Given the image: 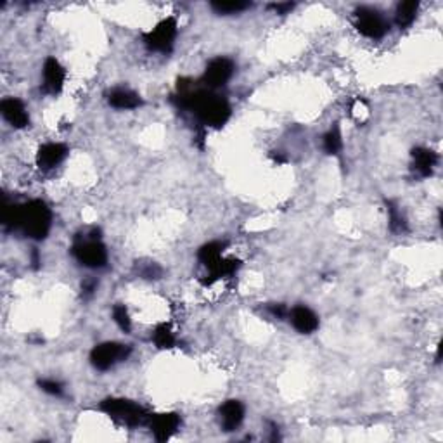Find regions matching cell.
Listing matches in <instances>:
<instances>
[{
  "instance_id": "obj_11",
  "label": "cell",
  "mask_w": 443,
  "mask_h": 443,
  "mask_svg": "<svg viewBox=\"0 0 443 443\" xmlns=\"http://www.w3.org/2000/svg\"><path fill=\"white\" fill-rule=\"evenodd\" d=\"M68 156V147L61 142H47L37 151V165L40 170H52Z\"/></svg>"
},
{
  "instance_id": "obj_10",
  "label": "cell",
  "mask_w": 443,
  "mask_h": 443,
  "mask_svg": "<svg viewBox=\"0 0 443 443\" xmlns=\"http://www.w3.org/2000/svg\"><path fill=\"white\" fill-rule=\"evenodd\" d=\"M181 416L175 412H165V414H156V416H153L151 414L149 417V428L151 431H153L154 438H156L158 442H167L170 440L172 437H174L175 433L178 431V428H181Z\"/></svg>"
},
{
  "instance_id": "obj_13",
  "label": "cell",
  "mask_w": 443,
  "mask_h": 443,
  "mask_svg": "<svg viewBox=\"0 0 443 443\" xmlns=\"http://www.w3.org/2000/svg\"><path fill=\"white\" fill-rule=\"evenodd\" d=\"M220 426L224 431H235L244 419V406L239 400H227L219 409Z\"/></svg>"
},
{
  "instance_id": "obj_18",
  "label": "cell",
  "mask_w": 443,
  "mask_h": 443,
  "mask_svg": "<svg viewBox=\"0 0 443 443\" xmlns=\"http://www.w3.org/2000/svg\"><path fill=\"white\" fill-rule=\"evenodd\" d=\"M225 246H227L225 242L212 241V242H208V244H205L201 249H199L198 260L203 263V265L206 267V270H210L212 267H215L217 263H219L220 260L224 258V256H222V253H224Z\"/></svg>"
},
{
  "instance_id": "obj_25",
  "label": "cell",
  "mask_w": 443,
  "mask_h": 443,
  "mask_svg": "<svg viewBox=\"0 0 443 443\" xmlns=\"http://www.w3.org/2000/svg\"><path fill=\"white\" fill-rule=\"evenodd\" d=\"M112 319H115L116 326H118L122 331L130 333V329H132V321H130L128 310H126L125 305H115V308H112Z\"/></svg>"
},
{
  "instance_id": "obj_8",
  "label": "cell",
  "mask_w": 443,
  "mask_h": 443,
  "mask_svg": "<svg viewBox=\"0 0 443 443\" xmlns=\"http://www.w3.org/2000/svg\"><path fill=\"white\" fill-rule=\"evenodd\" d=\"M234 69V62L228 58H215L208 62V66H206L201 82L205 83V87L208 90L220 89V87H224L225 83L232 78Z\"/></svg>"
},
{
  "instance_id": "obj_22",
  "label": "cell",
  "mask_w": 443,
  "mask_h": 443,
  "mask_svg": "<svg viewBox=\"0 0 443 443\" xmlns=\"http://www.w3.org/2000/svg\"><path fill=\"white\" fill-rule=\"evenodd\" d=\"M153 343L156 344L160 350H168V348L175 346V336L172 333L168 324H158L153 333Z\"/></svg>"
},
{
  "instance_id": "obj_1",
  "label": "cell",
  "mask_w": 443,
  "mask_h": 443,
  "mask_svg": "<svg viewBox=\"0 0 443 443\" xmlns=\"http://www.w3.org/2000/svg\"><path fill=\"white\" fill-rule=\"evenodd\" d=\"M177 106L189 110L206 126L220 128L231 118V104L213 90H192L189 83L178 82V94L175 96Z\"/></svg>"
},
{
  "instance_id": "obj_6",
  "label": "cell",
  "mask_w": 443,
  "mask_h": 443,
  "mask_svg": "<svg viewBox=\"0 0 443 443\" xmlns=\"http://www.w3.org/2000/svg\"><path fill=\"white\" fill-rule=\"evenodd\" d=\"M130 353H132V348L128 344L106 341V343H101L92 348V351H90V364L97 371H108V369H111L118 362L126 360Z\"/></svg>"
},
{
  "instance_id": "obj_14",
  "label": "cell",
  "mask_w": 443,
  "mask_h": 443,
  "mask_svg": "<svg viewBox=\"0 0 443 443\" xmlns=\"http://www.w3.org/2000/svg\"><path fill=\"white\" fill-rule=\"evenodd\" d=\"M290 321L293 324V328L301 334H312L319 329V317L314 310H310L308 307L303 305H298L293 310L290 312Z\"/></svg>"
},
{
  "instance_id": "obj_26",
  "label": "cell",
  "mask_w": 443,
  "mask_h": 443,
  "mask_svg": "<svg viewBox=\"0 0 443 443\" xmlns=\"http://www.w3.org/2000/svg\"><path fill=\"white\" fill-rule=\"evenodd\" d=\"M38 388L52 396H61L62 393H65V386H62V383L58 381V379H40V381H38Z\"/></svg>"
},
{
  "instance_id": "obj_30",
  "label": "cell",
  "mask_w": 443,
  "mask_h": 443,
  "mask_svg": "<svg viewBox=\"0 0 443 443\" xmlns=\"http://www.w3.org/2000/svg\"><path fill=\"white\" fill-rule=\"evenodd\" d=\"M40 255H38V249L33 248V251H31V263H33V269H38L40 267Z\"/></svg>"
},
{
  "instance_id": "obj_28",
  "label": "cell",
  "mask_w": 443,
  "mask_h": 443,
  "mask_svg": "<svg viewBox=\"0 0 443 443\" xmlns=\"http://www.w3.org/2000/svg\"><path fill=\"white\" fill-rule=\"evenodd\" d=\"M97 290V281L96 279H85L82 283V294L83 298H90Z\"/></svg>"
},
{
  "instance_id": "obj_27",
  "label": "cell",
  "mask_w": 443,
  "mask_h": 443,
  "mask_svg": "<svg viewBox=\"0 0 443 443\" xmlns=\"http://www.w3.org/2000/svg\"><path fill=\"white\" fill-rule=\"evenodd\" d=\"M267 310H269L276 319H284V317H287V314H290V310H287V308L284 307L283 303L269 305V307H267Z\"/></svg>"
},
{
  "instance_id": "obj_4",
  "label": "cell",
  "mask_w": 443,
  "mask_h": 443,
  "mask_svg": "<svg viewBox=\"0 0 443 443\" xmlns=\"http://www.w3.org/2000/svg\"><path fill=\"white\" fill-rule=\"evenodd\" d=\"M99 409L119 426L139 428L149 423L151 414L139 403L126 399H106L101 402Z\"/></svg>"
},
{
  "instance_id": "obj_3",
  "label": "cell",
  "mask_w": 443,
  "mask_h": 443,
  "mask_svg": "<svg viewBox=\"0 0 443 443\" xmlns=\"http://www.w3.org/2000/svg\"><path fill=\"white\" fill-rule=\"evenodd\" d=\"M73 256L87 269H104L108 265V249L99 237V228H90L73 242Z\"/></svg>"
},
{
  "instance_id": "obj_24",
  "label": "cell",
  "mask_w": 443,
  "mask_h": 443,
  "mask_svg": "<svg viewBox=\"0 0 443 443\" xmlns=\"http://www.w3.org/2000/svg\"><path fill=\"white\" fill-rule=\"evenodd\" d=\"M322 146H324V151L328 154L340 153L341 147H343V140H341V132L337 126H334V128L326 133L324 139H322Z\"/></svg>"
},
{
  "instance_id": "obj_16",
  "label": "cell",
  "mask_w": 443,
  "mask_h": 443,
  "mask_svg": "<svg viewBox=\"0 0 443 443\" xmlns=\"http://www.w3.org/2000/svg\"><path fill=\"white\" fill-rule=\"evenodd\" d=\"M108 103L116 110H135L142 104V99L130 89H115L108 94Z\"/></svg>"
},
{
  "instance_id": "obj_23",
  "label": "cell",
  "mask_w": 443,
  "mask_h": 443,
  "mask_svg": "<svg viewBox=\"0 0 443 443\" xmlns=\"http://www.w3.org/2000/svg\"><path fill=\"white\" fill-rule=\"evenodd\" d=\"M135 270L142 279L156 281L163 276V269L156 262H137Z\"/></svg>"
},
{
  "instance_id": "obj_21",
  "label": "cell",
  "mask_w": 443,
  "mask_h": 443,
  "mask_svg": "<svg viewBox=\"0 0 443 443\" xmlns=\"http://www.w3.org/2000/svg\"><path fill=\"white\" fill-rule=\"evenodd\" d=\"M251 3L249 2H241V0H217V2H212V9L215 10L217 14H239L242 10L249 9Z\"/></svg>"
},
{
  "instance_id": "obj_2",
  "label": "cell",
  "mask_w": 443,
  "mask_h": 443,
  "mask_svg": "<svg viewBox=\"0 0 443 443\" xmlns=\"http://www.w3.org/2000/svg\"><path fill=\"white\" fill-rule=\"evenodd\" d=\"M52 227V213L49 206L40 199H31V201L21 205L19 215V228L26 237L42 241L49 235Z\"/></svg>"
},
{
  "instance_id": "obj_9",
  "label": "cell",
  "mask_w": 443,
  "mask_h": 443,
  "mask_svg": "<svg viewBox=\"0 0 443 443\" xmlns=\"http://www.w3.org/2000/svg\"><path fill=\"white\" fill-rule=\"evenodd\" d=\"M66 69L56 58H47L44 62V80H42V92L49 96H58L65 87Z\"/></svg>"
},
{
  "instance_id": "obj_17",
  "label": "cell",
  "mask_w": 443,
  "mask_h": 443,
  "mask_svg": "<svg viewBox=\"0 0 443 443\" xmlns=\"http://www.w3.org/2000/svg\"><path fill=\"white\" fill-rule=\"evenodd\" d=\"M241 267V262L235 258H222L219 263H217L215 267H212V269L208 270V279L203 281V284H213L215 281L219 279H224V277H231L234 276L235 272H237V269Z\"/></svg>"
},
{
  "instance_id": "obj_7",
  "label": "cell",
  "mask_w": 443,
  "mask_h": 443,
  "mask_svg": "<svg viewBox=\"0 0 443 443\" xmlns=\"http://www.w3.org/2000/svg\"><path fill=\"white\" fill-rule=\"evenodd\" d=\"M355 28L367 38H381L388 33L390 24L379 10L360 7L355 10Z\"/></svg>"
},
{
  "instance_id": "obj_19",
  "label": "cell",
  "mask_w": 443,
  "mask_h": 443,
  "mask_svg": "<svg viewBox=\"0 0 443 443\" xmlns=\"http://www.w3.org/2000/svg\"><path fill=\"white\" fill-rule=\"evenodd\" d=\"M419 10V2L416 0H409V2H400L395 10V23L399 28H409L414 23Z\"/></svg>"
},
{
  "instance_id": "obj_20",
  "label": "cell",
  "mask_w": 443,
  "mask_h": 443,
  "mask_svg": "<svg viewBox=\"0 0 443 443\" xmlns=\"http://www.w3.org/2000/svg\"><path fill=\"white\" fill-rule=\"evenodd\" d=\"M386 212H388V225L393 234H403L407 232V220L393 201H386Z\"/></svg>"
},
{
  "instance_id": "obj_29",
  "label": "cell",
  "mask_w": 443,
  "mask_h": 443,
  "mask_svg": "<svg viewBox=\"0 0 443 443\" xmlns=\"http://www.w3.org/2000/svg\"><path fill=\"white\" fill-rule=\"evenodd\" d=\"M269 9H272L277 14H287L294 9V3L291 2H279V3H269Z\"/></svg>"
},
{
  "instance_id": "obj_15",
  "label": "cell",
  "mask_w": 443,
  "mask_h": 443,
  "mask_svg": "<svg viewBox=\"0 0 443 443\" xmlns=\"http://www.w3.org/2000/svg\"><path fill=\"white\" fill-rule=\"evenodd\" d=\"M412 170L417 177H430L433 174V168L438 161V154L428 147H416L412 151Z\"/></svg>"
},
{
  "instance_id": "obj_5",
  "label": "cell",
  "mask_w": 443,
  "mask_h": 443,
  "mask_svg": "<svg viewBox=\"0 0 443 443\" xmlns=\"http://www.w3.org/2000/svg\"><path fill=\"white\" fill-rule=\"evenodd\" d=\"M177 31L178 28L175 17H167V19H163L161 23H158L153 30L144 33V45H146L149 51L168 54V52L174 49Z\"/></svg>"
},
{
  "instance_id": "obj_12",
  "label": "cell",
  "mask_w": 443,
  "mask_h": 443,
  "mask_svg": "<svg viewBox=\"0 0 443 443\" xmlns=\"http://www.w3.org/2000/svg\"><path fill=\"white\" fill-rule=\"evenodd\" d=\"M0 112L3 119L14 128H26L30 125V116H28L26 108L16 97H7L0 103Z\"/></svg>"
}]
</instances>
